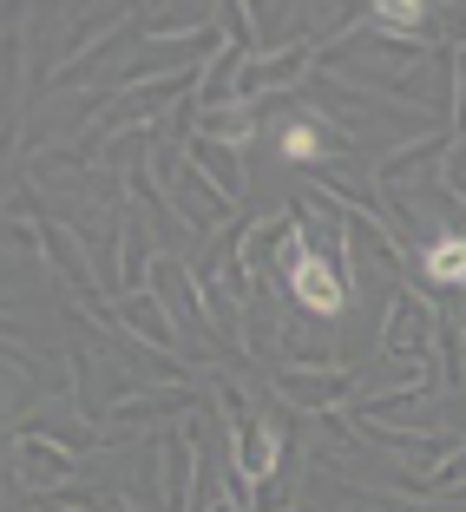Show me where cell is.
Masks as SVG:
<instances>
[{"instance_id":"9","label":"cell","mask_w":466,"mask_h":512,"mask_svg":"<svg viewBox=\"0 0 466 512\" xmlns=\"http://www.w3.org/2000/svg\"><path fill=\"white\" fill-rule=\"evenodd\" d=\"M184 158H191V165L204 171V178H211L217 191L230 197V204H237V197H243V184H250V178H243V151L217 145V138H197V132H191V138H184Z\"/></svg>"},{"instance_id":"4","label":"cell","mask_w":466,"mask_h":512,"mask_svg":"<svg viewBox=\"0 0 466 512\" xmlns=\"http://www.w3.org/2000/svg\"><path fill=\"white\" fill-rule=\"evenodd\" d=\"M151 296L171 309V322H178V335H197V342H217V329H211V309H204V289H197V276H191V263H178V256H158L151 263Z\"/></svg>"},{"instance_id":"1","label":"cell","mask_w":466,"mask_h":512,"mask_svg":"<svg viewBox=\"0 0 466 512\" xmlns=\"http://www.w3.org/2000/svg\"><path fill=\"white\" fill-rule=\"evenodd\" d=\"M263 125H270L276 165H289V171H309V165H322V158H348V151H355V138H348L322 106H309V99H296V106L270 112Z\"/></svg>"},{"instance_id":"5","label":"cell","mask_w":466,"mask_h":512,"mask_svg":"<svg viewBox=\"0 0 466 512\" xmlns=\"http://www.w3.org/2000/svg\"><path fill=\"white\" fill-rule=\"evenodd\" d=\"M73 473H79V453L53 447V440H33V434H14V486L33 499H60L73 493Z\"/></svg>"},{"instance_id":"8","label":"cell","mask_w":466,"mask_h":512,"mask_svg":"<svg viewBox=\"0 0 466 512\" xmlns=\"http://www.w3.org/2000/svg\"><path fill=\"white\" fill-rule=\"evenodd\" d=\"M368 27H375L381 40L427 46V33H440V14L421 7V0H381V7H368Z\"/></svg>"},{"instance_id":"11","label":"cell","mask_w":466,"mask_h":512,"mask_svg":"<svg viewBox=\"0 0 466 512\" xmlns=\"http://www.w3.org/2000/svg\"><path fill=\"white\" fill-rule=\"evenodd\" d=\"M440 197H453V204H466V138H447V158H440Z\"/></svg>"},{"instance_id":"7","label":"cell","mask_w":466,"mask_h":512,"mask_svg":"<svg viewBox=\"0 0 466 512\" xmlns=\"http://www.w3.org/2000/svg\"><path fill=\"white\" fill-rule=\"evenodd\" d=\"M112 322H119V335H132L138 348H151L158 362H178V348H184V335H178V322H171V309L151 289H138V296H119L112 302Z\"/></svg>"},{"instance_id":"3","label":"cell","mask_w":466,"mask_h":512,"mask_svg":"<svg viewBox=\"0 0 466 512\" xmlns=\"http://www.w3.org/2000/svg\"><path fill=\"white\" fill-rule=\"evenodd\" d=\"M283 296L296 302V316H309V322H335L348 302H355V289H348V276L335 270V256L302 250L296 263H289V276H283Z\"/></svg>"},{"instance_id":"2","label":"cell","mask_w":466,"mask_h":512,"mask_svg":"<svg viewBox=\"0 0 466 512\" xmlns=\"http://www.w3.org/2000/svg\"><path fill=\"white\" fill-rule=\"evenodd\" d=\"M355 362H329V368H296L276 362L270 368V401L296 407V414H335V407L355 401Z\"/></svg>"},{"instance_id":"6","label":"cell","mask_w":466,"mask_h":512,"mask_svg":"<svg viewBox=\"0 0 466 512\" xmlns=\"http://www.w3.org/2000/svg\"><path fill=\"white\" fill-rule=\"evenodd\" d=\"M414 276H421V296H466V230L460 224H434L414 243Z\"/></svg>"},{"instance_id":"10","label":"cell","mask_w":466,"mask_h":512,"mask_svg":"<svg viewBox=\"0 0 466 512\" xmlns=\"http://www.w3.org/2000/svg\"><path fill=\"white\" fill-rule=\"evenodd\" d=\"M256 125H263V112L256 106H224V112H204V125H197V138H217V145L243 151L256 138Z\"/></svg>"}]
</instances>
